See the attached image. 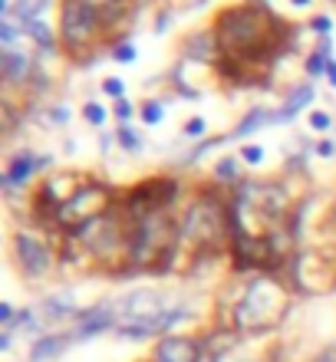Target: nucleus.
<instances>
[{"mask_svg": "<svg viewBox=\"0 0 336 362\" xmlns=\"http://www.w3.org/2000/svg\"><path fill=\"white\" fill-rule=\"evenodd\" d=\"M211 43L221 53V63L260 66L271 63L287 43V23L264 3H241L224 7L211 23Z\"/></svg>", "mask_w": 336, "mask_h": 362, "instance_id": "nucleus-1", "label": "nucleus"}, {"mask_svg": "<svg viewBox=\"0 0 336 362\" xmlns=\"http://www.w3.org/2000/svg\"><path fill=\"white\" fill-rule=\"evenodd\" d=\"M129 14L125 0H63L60 40L70 56H86L99 33L119 27Z\"/></svg>", "mask_w": 336, "mask_h": 362, "instance_id": "nucleus-2", "label": "nucleus"}, {"mask_svg": "<svg viewBox=\"0 0 336 362\" xmlns=\"http://www.w3.org/2000/svg\"><path fill=\"white\" fill-rule=\"evenodd\" d=\"M132 221V234H129V264L138 270H165L175 257L182 227H175V221L165 211H149L129 217Z\"/></svg>", "mask_w": 336, "mask_h": 362, "instance_id": "nucleus-3", "label": "nucleus"}, {"mask_svg": "<svg viewBox=\"0 0 336 362\" xmlns=\"http://www.w3.org/2000/svg\"><path fill=\"white\" fill-rule=\"evenodd\" d=\"M228 227H231V214L224 211L221 198L211 191V195H201L188 208V214L182 221V237H188L195 244H221Z\"/></svg>", "mask_w": 336, "mask_h": 362, "instance_id": "nucleus-4", "label": "nucleus"}, {"mask_svg": "<svg viewBox=\"0 0 336 362\" xmlns=\"http://www.w3.org/2000/svg\"><path fill=\"white\" fill-rule=\"evenodd\" d=\"M284 306H287V300H284L280 287H277L271 277H260V280H254V284L247 287L244 300H241L234 317H238V326L260 330V326H267V323H277L280 313H284Z\"/></svg>", "mask_w": 336, "mask_h": 362, "instance_id": "nucleus-5", "label": "nucleus"}, {"mask_svg": "<svg viewBox=\"0 0 336 362\" xmlns=\"http://www.w3.org/2000/svg\"><path fill=\"white\" fill-rule=\"evenodd\" d=\"M109 208V195L103 188H76V191H70V195L63 198L60 211H56V224L63 231H70V234H83L92 221H99Z\"/></svg>", "mask_w": 336, "mask_h": 362, "instance_id": "nucleus-6", "label": "nucleus"}, {"mask_svg": "<svg viewBox=\"0 0 336 362\" xmlns=\"http://www.w3.org/2000/svg\"><path fill=\"white\" fill-rule=\"evenodd\" d=\"M14 257H17V264H20V270L27 273V277H33V280L50 273V264H53L50 247H46L40 237L27 234V231H20L14 237Z\"/></svg>", "mask_w": 336, "mask_h": 362, "instance_id": "nucleus-7", "label": "nucleus"}, {"mask_svg": "<svg viewBox=\"0 0 336 362\" xmlns=\"http://www.w3.org/2000/svg\"><path fill=\"white\" fill-rule=\"evenodd\" d=\"M201 349L195 339H185V336H165L158 346H155V362H198Z\"/></svg>", "mask_w": 336, "mask_h": 362, "instance_id": "nucleus-8", "label": "nucleus"}, {"mask_svg": "<svg viewBox=\"0 0 336 362\" xmlns=\"http://www.w3.org/2000/svg\"><path fill=\"white\" fill-rule=\"evenodd\" d=\"M40 165H43V158H36L33 151H17L14 158H10V165H7V171H3V184H7V188L23 184Z\"/></svg>", "mask_w": 336, "mask_h": 362, "instance_id": "nucleus-9", "label": "nucleus"}, {"mask_svg": "<svg viewBox=\"0 0 336 362\" xmlns=\"http://www.w3.org/2000/svg\"><path fill=\"white\" fill-rule=\"evenodd\" d=\"M70 339L73 336H43L40 343H33V349H30V359L33 362H46V359H56L63 349L70 346Z\"/></svg>", "mask_w": 336, "mask_h": 362, "instance_id": "nucleus-10", "label": "nucleus"}, {"mask_svg": "<svg viewBox=\"0 0 336 362\" xmlns=\"http://www.w3.org/2000/svg\"><path fill=\"white\" fill-rule=\"evenodd\" d=\"M310 99H313V89H310V86H300V89H293V92H291V99H287V103L280 106V112L274 116V122L293 119V116H297V112H300V109H304L306 103H310Z\"/></svg>", "mask_w": 336, "mask_h": 362, "instance_id": "nucleus-11", "label": "nucleus"}, {"mask_svg": "<svg viewBox=\"0 0 336 362\" xmlns=\"http://www.w3.org/2000/svg\"><path fill=\"white\" fill-rule=\"evenodd\" d=\"M30 73V60L20 56V53H3V76L7 79H23Z\"/></svg>", "mask_w": 336, "mask_h": 362, "instance_id": "nucleus-12", "label": "nucleus"}, {"mask_svg": "<svg viewBox=\"0 0 336 362\" xmlns=\"http://www.w3.org/2000/svg\"><path fill=\"white\" fill-rule=\"evenodd\" d=\"M267 116H271V112H264V109H254V112H251V116H247V119L241 122L238 129H234V136H247V132H254V129H260L264 122H274V119H267Z\"/></svg>", "mask_w": 336, "mask_h": 362, "instance_id": "nucleus-13", "label": "nucleus"}, {"mask_svg": "<svg viewBox=\"0 0 336 362\" xmlns=\"http://www.w3.org/2000/svg\"><path fill=\"white\" fill-rule=\"evenodd\" d=\"M112 60L123 63V66H132V63L138 60V50L132 43H116L112 46Z\"/></svg>", "mask_w": 336, "mask_h": 362, "instance_id": "nucleus-14", "label": "nucleus"}, {"mask_svg": "<svg viewBox=\"0 0 336 362\" xmlns=\"http://www.w3.org/2000/svg\"><path fill=\"white\" fill-rule=\"evenodd\" d=\"M162 119H165V106H162V103H155V99L142 103V122H149V125H158Z\"/></svg>", "mask_w": 336, "mask_h": 362, "instance_id": "nucleus-15", "label": "nucleus"}, {"mask_svg": "<svg viewBox=\"0 0 336 362\" xmlns=\"http://www.w3.org/2000/svg\"><path fill=\"white\" fill-rule=\"evenodd\" d=\"M326 66H330V60H326V53H310V60H306V73L317 76L320 79L323 73H326Z\"/></svg>", "mask_w": 336, "mask_h": 362, "instance_id": "nucleus-16", "label": "nucleus"}, {"mask_svg": "<svg viewBox=\"0 0 336 362\" xmlns=\"http://www.w3.org/2000/svg\"><path fill=\"white\" fill-rule=\"evenodd\" d=\"M83 116H86V122H92V125H106V109L99 106V103H86L83 106Z\"/></svg>", "mask_w": 336, "mask_h": 362, "instance_id": "nucleus-17", "label": "nucleus"}, {"mask_svg": "<svg viewBox=\"0 0 336 362\" xmlns=\"http://www.w3.org/2000/svg\"><path fill=\"white\" fill-rule=\"evenodd\" d=\"M27 30L33 33V40H36V43H40V46H53V40H50L53 33L46 30L43 23H36V20H27Z\"/></svg>", "mask_w": 336, "mask_h": 362, "instance_id": "nucleus-18", "label": "nucleus"}, {"mask_svg": "<svg viewBox=\"0 0 336 362\" xmlns=\"http://www.w3.org/2000/svg\"><path fill=\"white\" fill-rule=\"evenodd\" d=\"M103 92H106V96H112L116 103H119V99H125V86H123V79H116V76L103 79Z\"/></svg>", "mask_w": 336, "mask_h": 362, "instance_id": "nucleus-19", "label": "nucleus"}, {"mask_svg": "<svg viewBox=\"0 0 336 362\" xmlns=\"http://www.w3.org/2000/svg\"><path fill=\"white\" fill-rule=\"evenodd\" d=\"M119 138H123V149H125V151H138V149H142V138H138L136 132L129 129V125H123V132H119Z\"/></svg>", "mask_w": 336, "mask_h": 362, "instance_id": "nucleus-20", "label": "nucleus"}, {"mask_svg": "<svg viewBox=\"0 0 336 362\" xmlns=\"http://www.w3.org/2000/svg\"><path fill=\"white\" fill-rule=\"evenodd\" d=\"M241 158H244L247 165H260L264 162V149L260 145H247V149H241Z\"/></svg>", "mask_w": 336, "mask_h": 362, "instance_id": "nucleus-21", "label": "nucleus"}, {"mask_svg": "<svg viewBox=\"0 0 336 362\" xmlns=\"http://www.w3.org/2000/svg\"><path fill=\"white\" fill-rule=\"evenodd\" d=\"M218 178H238V158L218 162Z\"/></svg>", "mask_w": 336, "mask_h": 362, "instance_id": "nucleus-22", "label": "nucleus"}, {"mask_svg": "<svg viewBox=\"0 0 336 362\" xmlns=\"http://www.w3.org/2000/svg\"><path fill=\"white\" fill-rule=\"evenodd\" d=\"M330 116L326 112H310V129H317V132H323V129H330Z\"/></svg>", "mask_w": 336, "mask_h": 362, "instance_id": "nucleus-23", "label": "nucleus"}, {"mask_svg": "<svg viewBox=\"0 0 336 362\" xmlns=\"http://www.w3.org/2000/svg\"><path fill=\"white\" fill-rule=\"evenodd\" d=\"M132 112H136V109H132L129 99H119V103H116V116H119V122H129L132 119Z\"/></svg>", "mask_w": 336, "mask_h": 362, "instance_id": "nucleus-24", "label": "nucleus"}, {"mask_svg": "<svg viewBox=\"0 0 336 362\" xmlns=\"http://www.w3.org/2000/svg\"><path fill=\"white\" fill-rule=\"evenodd\" d=\"M204 132V119H188L185 122V136H201Z\"/></svg>", "mask_w": 336, "mask_h": 362, "instance_id": "nucleus-25", "label": "nucleus"}, {"mask_svg": "<svg viewBox=\"0 0 336 362\" xmlns=\"http://www.w3.org/2000/svg\"><path fill=\"white\" fill-rule=\"evenodd\" d=\"M0 323H3V326L14 323V306H10V303H0Z\"/></svg>", "mask_w": 336, "mask_h": 362, "instance_id": "nucleus-26", "label": "nucleus"}, {"mask_svg": "<svg viewBox=\"0 0 336 362\" xmlns=\"http://www.w3.org/2000/svg\"><path fill=\"white\" fill-rule=\"evenodd\" d=\"M310 27H313V30H320V33H326V30H330V17H313V20H310Z\"/></svg>", "mask_w": 336, "mask_h": 362, "instance_id": "nucleus-27", "label": "nucleus"}, {"mask_svg": "<svg viewBox=\"0 0 336 362\" xmlns=\"http://www.w3.org/2000/svg\"><path fill=\"white\" fill-rule=\"evenodd\" d=\"M313 362H336V343H333V346L323 349V352H320V356H317Z\"/></svg>", "mask_w": 336, "mask_h": 362, "instance_id": "nucleus-28", "label": "nucleus"}, {"mask_svg": "<svg viewBox=\"0 0 336 362\" xmlns=\"http://www.w3.org/2000/svg\"><path fill=\"white\" fill-rule=\"evenodd\" d=\"M0 40H3V43H7V46H10V43H14V40H17V30H14V27H10V23H3V30H0Z\"/></svg>", "mask_w": 336, "mask_h": 362, "instance_id": "nucleus-29", "label": "nucleus"}, {"mask_svg": "<svg viewBox=\"0 0 336 362\" xmlns=\"http://www.w3.org/2000/svg\"><path fill=\"white\" fill-rule=\"evenodd\" d=\"M333 142H330V138H323L320 145H317V155H323V158H330V155H333Z\"/></svg>", "mask_w": 336, "mask_h": 362, "instance_id": "nucleus-30", "label": "nucleus"}, {"mask_svg": "<svg viewBox=\"0 0 336 362\" xmlns=\"http://www.w3.org/2000/svg\"><path fill=\"white\" fill-rule=\"evenodd\" d=\"M326 79H330V86L336 89V60H330V66H326Z\"/></svg>", "mask_w": 336, "mask_h": 362, "instance_id": "nucleus-31", "label": "nucleus"}, {"mask_svg": "<svg viewBox=\"0 0 336 362\" xmlns=\"http://www.w3.org/2000/svg\"><path fill=\"white\" fill-rule=\"evenodd\" d=\"M53 119H56V125H63V122H66V109H56V112H53Z\"/></svg>", "mask_w": 336, "mask_h": 362, "instance_id": "nucleus-32", "label": "nucleus"}, {"mask_svg": "<svg viewBox=\"0 0 336 362\" xmlns=\"http://www.w3.org/2000/svg\"><path fill=\"white\" fill-rule=\"evenodd\" d=\"M0 14H10V0H0Z\"/></svg>", "mask_w": 336, "mask_h": 362, "instance_id": "nucleus-33", "label": "nucleus"}, {"mask_svg": "<svg viewBox=\"0 0 336 362\" xmlns=\"http://www.w3.org/2000/svg\"><path fill=\"white\" fill-rule=\"evenodd\" d=\"M291 3H297V7H306V3H310V0H291Z\"/></svg>", "mask_w": 336, "mask_h": 362, "instance_id": "nucleus-34", "label": "nucleus"}, {"mask_svg": "<svg viewBox=\"0 0 336 362\" xmlns=\"http://www.w3.org/2000/svg\"><path fill=\"white\" fill-rule=\"evenodd\" d=\"M333 221H336V201H333Z\"/></svg>", "mask_w": 336, "mask_h": 362, "instance_id": "nucleus-35", "label": "nucleus"}]
</instances>
